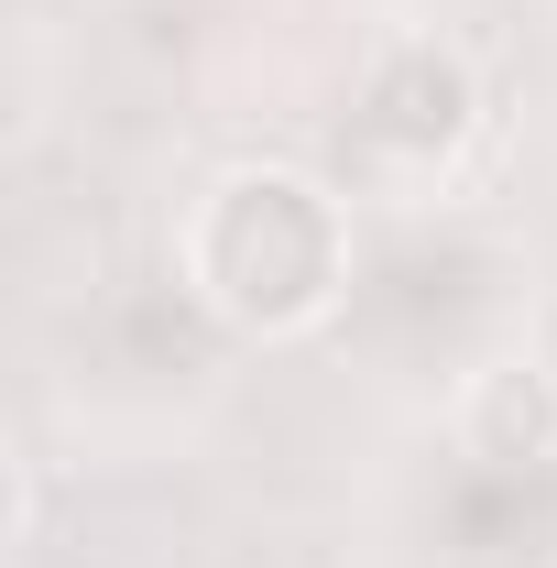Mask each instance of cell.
I'll list each match as a JSON object with an SVG mask.
<instances>
[{
  "label": "cell",
  "instance_id": "1",
  "mask_svg": "<svg viewBox=\"0 0 557 568\" xmlns=\"http://www.w3.org/2000/svg\"><path fill=\"white\" fill-rule=\"evenodd\" d=\"M175 284L241 339H306L350 295V209L306 164H219L175 219Z\"/></svg>",
  "mask_w": 557,
  "mask_h": 568
},
{
  "label": "cell",
  "instance_id": "2",
  "mask_svg": "<svg viewBox=\"0 0 557 568\" xmlns=\"http://www.w3.org/2000/svg\"><path fill=\"white\" fill-rule=\"evenodd\" d=\"M482 132V77L459 44H437V33H394L372 77H361V142L383 153V164H405V175H448L459 153Z\"/></svg>",
  "mask_w": 557,
  "mask_h": 568
},
{
  "label": "cell",
  "instance_id": "3",
  "mask_svg": "<svg viewBox=\"0 0 557 568\" xmlns=\"http://www.w3.org/2000/svg\"><path fill=\"white\" fill-rule=\"evenodd\" d=\"M459 448H470V459H503V470L557 459V361L547 351L482 361L470 394H459Z\"/></svg>",
  "mask_w": 557,
  "mask_h": 568
}]
</instances>
